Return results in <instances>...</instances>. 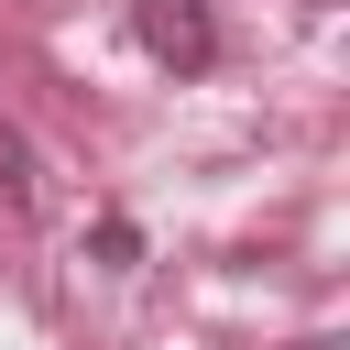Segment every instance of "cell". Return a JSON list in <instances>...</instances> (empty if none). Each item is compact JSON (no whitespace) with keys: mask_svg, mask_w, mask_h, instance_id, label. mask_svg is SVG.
Returning a JSON list of instances; mask_svg holds the SVG:
<instances>
[{"mask_svg":"<svg viewBox=\"0 0 350 350\" xmlns=\"http://www.w3.org/2000/svg\"><path fill=\"white\" fill-rule=\"evenodd\" d=\"M131 33H142V55L175 66V77H208V66H219V22H208V0H131Z\"/></svg>","mask_w":350,"mask_h":350,"instance_id":"obj_1","label":"cell"},{"mask_svg":"<svg viewBox=\"0 0 350 350\" xmlns=\"http://www.w3.org/2000/svg\"><path fill=\"white\" fill-rule=\"evenodd\" d=\"M0 197H11V208H33V142H22L11 120H0Z\"/></svg>","mask_w":350,"mask_h":350,"instance_id":"obj_2","label":"cell"},{"mask_svg":"<svg viewBox=\"0 0 350 350\" xmlns=\"http://www.w3.org/2000/svg\"><path fill=\"white\" fill-rule=\"evenodd\" d=\"M88 252H98L109 273H131V262H142V230H131V219H98V230H88Z\"/></svg>","mask_w":350,"mask_h":350,"instance_id":"obj_3","label":"cell"}]
</instances>
